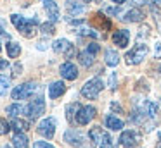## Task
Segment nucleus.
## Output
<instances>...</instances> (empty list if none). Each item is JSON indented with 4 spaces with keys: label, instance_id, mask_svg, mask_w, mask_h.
<instances>
[{
    "label": "nucleus",
    "instance_id": "nucleus-1",
    "mask_svg": "<svg viewBox=\"0 0 161 148\" xmlns=\"http://www.w3.org/2000/svg\"><path fill=\"white\" fill-rule=\"evenodd\" d=\"M11 21L16 26V29H18L23 36L31 38L33 34H35V28H36V24H38V19H36V17L28 19V17H23V16H19V14H12Z\"/></svg>",
    "mask_w": 161,
    "mask_h": 148
},
{
    "label": "nucleus",
    "instance_id": "nucleus-2",
    "mask_svg": "<svg viewBox=\"0 0 161 148\" xmlns=\"http://www.w3.org/2000/svg\"><path fill=\"white\" fill-rule=\"evenodd\" d=\"M102 88H104V81H102L101 78H94L81 86V95L88 100H94L99 96V93L102 91Z\"/></svg>",
    "mask_w": 161,
    "mask_h": 148
},
{
    "label": "nucleus",
    "instance_id": "nucleus-3",
    "mask_svg": "<svg viewBox=\"0 0 161 148\" xmlns=\"http://www.w3.org/2000/svg\"><path fill=\"white\" fill-rule=\"evenodd\" d=\"M36 91H38V84L30 81V83H25V84L16 86L11 95H12V100H26L30 96H33V93H36Z\"/></svg>",
    "mask_w": 161,
    "mask_h": 148
},
{
    "label": "nucleus",
    "instance_id": "nucleus-4",
    "mask_svg": "<svg viewBox=\"0 0 161 148\" xmlns=\"http://www.w3.org/2000/svg\"><path fill=\"white\" fill-rule=\"evenodd\" d=\"M146 55H147V45H144V43H137L135 47H133L132 50H130L128 54L125 55L126 64H128V65L140 64V62H142L144 59H146Z\"/></svg>",
    "mask_w": 161,
    "mask_h": 148
},
{
    "label": "nucleus",
    "instance_id": "nucleus-5",
    "mask_svg": "<svg viewBox=\"0 0 161 148\" xmlns=\"http://www.w3.org/2000/svg\"><path fill=\"white\" fill-rule=\"evenodd\" d=\"M95 114H97L95 107H92V105H83V107H80V109H78L76 115H75V120H76L80 126H87V124L95 117Z\"/></svg>",
    "mask_w": 161,
    "mask_h": 148
},
{
    "label": "nucleus",
    "instance_id": "nucleus-6",
    "mask_svg": "<svg viewBox=\"0 0 161 148\" xmlns=\"http://www.w3.org/2000/svg\"><path fill=\"white\" fill-rule=\"evenodd\" d=\"M43 112H45V102H43L42 96L31 100V102L26 105V114H28L30 119H36V117H40Z\"/></svg>",
    "mask_w": 161,
    "mask_h": 148
},
{
    "label": "nucleus",
    "instance_id": "nucleus-7",
    "mask_svg": "<svg viewBox=\"0 0 161 148\" xmlns=\"http://www.w3.org/2000/svg\"><path fill=\"white\" fill-rule=\"evenodd\" d=\"M36 131H38V134H42L43 138L50 140V138H54V134H56V120H54L52 117H47V119L40 120V124L36 126Z\"/></svg>",
    "mask_w": 161,
    "mask_h": 148
},
{
    "label": "nucleus",
    "instance_id": "nucleus-8",
    "mask_svg": "<svg viewBox=\"0 0 161 148\" xmlns=\"http://www.w3.org/2000/svg\"><path fill=\"white\" fill-rule=\"evenodd\" d=\"M64 141L71 146H78V148H85V136L83 133H80L78 129H68L64 133Z\"/></svg>",
    "mask_w": 161,
    "mask_h": 148
},
{
    "label": "nucleus",
    "instance_id": "nucleus-9",
    "mask_svg": "<svg viewBox=\"0 0 161 148\" xmlns=\"http://www.w3.org/2000/svg\"><path fill=\"white\" fill-rule=\"evenodd\" d=\"M139 141H140V134L137 133V131H133V129H126V131H123L121 136H119V143H121L123 146H126V148L135 146V145L139 143Z\"/></svg>",
    "mask_w": 161,
    "mask_h": 148
},
{
    "label": "nucleus",
    "instance_id": "nucleus-10",
    "mask_svg": "<svg viewBox=\"0 0 161 148\" xmlns=\"http://www.w3.org/2000/svg\"><path fill=\"white\" fill-rule=\"evenodd\" d=\"M43 3V9L47 12V17H49L50 23H56V21L61 19V12H59V7L54 0H42Z\"/></svg>",
    "mask_w": 161,
    "mask_h": 148
},
{
    "label": "nucleus",
    "instance_id": "nucleus-11",
    "mask_svg": "<svg viewBox=\"0 0 161 148\" xmlns=\"http://www.w3.org/2000/svg\"><path fill=\"white\" fill-rule=\"evenodd\" d=\"M52 48H54V52H57V54H64L66 57H71V55H73V45H71L68 40H64V38L54 41Z\"/></svg>",
    "mask_w": 161,
    "mask_h": 148
},
{
    "label": "nucleus",
    "instance_id": "nucleus-12",
    "mask_svg": "<svg viewBox=\"0 0 161 148\" xmlns=\"http://www.w3.org/2000/svg\"><path fill=\"white\" fill-rule=\"evenodd\" d=\"M59 72H61V76H63L64 79H68V81H73V79L78 78V69H76V65H75L73 62H64V64L59 67Z\"/></svg>",
    "mask_w": 161,
    "mask_h": 148
},
{
    "label": "nucleus",
    "instance_id": "nucleus-13",
    "mask_svg": "<svg viewBox=\"0 0 161 148\" xmlns=\"http://www.w3.org/2000/svg\"><path fill=\"white\" fill-rule=\"evenodd\" d=\"M113 43H114L116 47H119V48L128 47V43H130V31L128 29L116 31V33L113 34Z\"/></svg>",
    "mask_w": 161,
    "mask_h": 148
},
{
    "label": "nucleus",
    "instance_id": "nucleus-14",
    "mask_svg": "<svg viewBox=\"0 0 161 148\" xmlns=\"http://www.w3.org/2000/svg\"><path fill=\"white\" fill-rule=\"evenodd\" d=\"M66 9L69 16H80L87 10L85 3H81V0H66Z\"/></svg>",
    "mask_w": 161,
    "mask_h": 148
},
{
    "label": "nucleus",
    "instance_id": "nucleus-15",
    "mask_svg": "<svg viewBox=\"0 0 161 148\" xmlns=\"http://www.w3.org/2000/svg\"><path fill=\"white\" fill-rule=\"evenodd\" d=\"M144 17H146V16H144V12L140 9H130L128 12L121 14V17H119V19L125 21V23H140Z\"/></svg>",
    "mask_w": 161,
    "mask_h": 148
},
{
    "label": "nucleus",
    "instance_id": "nucleus-16",
    "mask_svg": "<svg viewBox=\"0 0 161 148\" xmlns=\"http://www.w3.org/2000/svg\"><path fill=\"white\" fill-rule=\"evenodd\" d=\"M104 122H106V127H109V129H113V131H119V129H123V120L119 119V117H116L114 114H108V115L104 117Z\"/></svg>",
    "mask_w": 161,
    "mask_h": 148
},
{
    "label": "nucleus",
    "instance_id": "nucleus-17",
    "mask_svg": "<svg viewBox=\"0 0 161 148\" xmlns=\"http://www.w3.org/2000/svg\"><path fill=\"white\" fill-rule=\"evenodd\" d=\"M140 112H142L147 119H154L156 114H158V105L154 102H151V100H146V102L142 103V107H140Z\"/></svg>",
    "mask_w": 161,
    "mask_h": 148
},
{
    "label": "nucleus",
    "instance_id": "nucleus-18",
    "mask_svg": "<svg viewBox=\"0 0 161 148\" xmlns=\"http://www.w3.org/2000/svg\"><path fill=\"white\" fill-rule=\"evenodd\" d=\"M64 91H66V84H64L63 81H56L49 86V96L50 98H59Z\"/></svg>",
    "mask_w": 161,
    "mask_h": 148
},
{
    "label": "nucleus",
    "instance_id": "nucleus-19",
    "mask_svg": "<svg viewBox=\"0 0 161 148\" xmlns=\"http://www.w3.org/2000/svg\"><path fill=\"white\" fill-rule=\"evenodd\" d=\"M104 133H106V131L102 129V127H99V126H95V127H92V129H90L88 136H90V141H92V148H94L95 145H101L102 138H104Z\"/></svg>",
    "mask_w": 161,
    "mask_h": 148
},
{
    "label": "nucleus",
    "instance_id": "nucleus-20",
    "mask_svg": "<svg viewBox=\"0 0 161 148\" xmlns=\"http://www.w3.org/2000/svg\"><path fill=\"white\" fill-rule=\"evenodd\" d=\"M104 62H106L108 65H111V67L118 65V62H119L118 52L113 50V48H106V52H104Z\"/></svg>",
    "mask_w": 161,
    "mask_h": 148
},
{
    "label": "nucleus",
    "instance_id": "nucleus-21",
    "mask_svg": "<svg viewBox=\"0 0 161 148\" xmlns=\"http://www.w3.org/2000/svg\"><path fill=\"white\" fill-rule=\"evenodd\" d=\"M30 143L28 136L23 133H16L14 136H12V145H14V148H26Z\"/></svg>",
    "mask_w": 161,
    "mask_h": 148
},
{
    "label": "nucleus",
    "instance_id": "nucleus-22",
    "mask_svg": "<svg viewBox=\"0 0 161 148\" xmlns=\"http://www.w3.org/2000/svg\"><path fill=\"white\" fill-rule=\"evenodd\" d=\"M7 114L12 117V119H18L21 114H26V107L19 105V103H12V105L7 107Z\"/></svg>",
    "mask_w": 161,
    "mask_h": 148
},
{
    "label": "nucleus",
    "instance_id": "nucleus-23",
    "mask_svg": "<svg viewBox=\"0 0 161 148\" xmlns=\"http://www.w3.org/2000/svg\"><path fill=\"white\" fill-rule=\"evenodd\" d=\"M78 60H80V64L83 65V67H90L92 64H94V55L90 54V52L83 50L78 54Z\"/></svg>",
    "mask_w": 161,
    "mask_h": 148
},
{
    "label": "nucleus",
    "instance_id": "nucleus-24",
    "mask_svg": "<svg viewBox=\"0 0 161 148\" xmlns=\"http://www.w3.org/2000/svg\"><path fill=\"white\" fill-rule=\"evenodd\" d=\"M11 126H12V129H14L16 133H23V131L30 129V122L28 120H23V119H12Z\"/></svg>",
    "mask_w": 161,
    "mask_h": 148
},
{
    "label": "nucleus",
    "instance_id": "nucleus-25",
    "mask_svg": "<svg viewBox=\"0 0 161 148\" xmlns=\"http://www.w3.org/2000/svg\"><path fill=\"white\" fill-rule=\"evenodd\" d=\"M19 54H21V47H19V43H16V41H9L7 43V55L11 59H16L19 57Z\"/></svg>",
    "mask_w": 161,
    "mask_h": 148
},
{
    "label": "nucleus",
    "instance_id": "nucleus-26",
    "mask_svg": "<svg viewBox=\"0 0 161 148\" xmlns=\"http://www.w3.org/2000/svg\"><path fill=\"white\" fill-rule=\"evenodd\" d=\"M9 86H11V78L0 74V95H5L9 91Z\"/></svg>",
    "mask_w": 161,
    "mask_h": 148
},
{
    "label": "nucleus",
    "instance_id": "nucleus-27",
    "mask_svg": "<svg viewBox=\"0 0 161 148\" xmlns=\"http://www.w3.org/2000/svg\"><path fill=\"white\" fill-rule=\"evenodd\" d=\"M94 21H95V23L99 21V28H101V29H109V28H111V21L106 19V17L102 16V12H99L97 16H95Z\"/></svg>",
    "mask_w": 161,
    "mask_h": 148
},
{
    "label": "nucleus",
    "instance_id": "nucleus-28",
    "mask_svg": "<svg viewBox=\"0 0 161 148\" xmlns=\"http://www.w3.org/2000/svg\"><path fill=\"white\" fill-rule=\"evenodd\" d=\"M151 14L154 16V21H156V24H158V29H159V33H161V9L156 7V5H151Z\"/></svg>",
    "mask_w": 161,
    "mask_h": 148
},
{
    "label": "nucleus",
    "instance_id": "nucleus-29",
    "mask_svg": "<svg viewBox=\"0 0 161 148\" xmlns=\"http://www.w3.org/2000/svg\"><path fill=\"white\" fill-rule=\"evenodd\" d=\"M40 29H42V33L43 34H52V33H56V28H54V23H45V24H42L40 26Z\"/></svg>",
    "mask_w": 161,
    "mask_h": 148
},
{
    "label": "nucleus",
    "instance_id": "nucleus-30",
    "mask_svg": "<svg viewBox=\"0 0 161 148\" xmlns=\"http://www.w3.org/2000/svg\"><path fill=\"white\" fill-rule=\"evenodd\" d=\"M99 148H113V138L109 136L108 133H104V138H102L101 145H99Z\"/></svg>",
    "mask_w": 161,
    "mask_h": 148
},
{
    "label": "nucleus",
    "instance_id": "nucleus-31",
    "mask_svg": "<svg viewBox=\"0 0 161 148\" xmlns=\"http://www.w3.org/2000/svg\"><path fill=\"white\" fill-rule=\"evenodd\" d=\"M78 109H80V105H78V103H71V105H68V109H66L68 120H73V114H76Z\"/></svg>",
    "mask_w": 161,
    "mask_h": 148
},
{
    "label": "nucleus",
    "instance_id": "nucleus-32",
    "mask_svg": "<svg viewBox=\"0 0 161 148\" xmlns=\"http://www.w3.org/2000/svg\"><path fill=\"white\" fill-rule=\"evenodd\" d=\"M9 129H11V124H9L5 119H2V117H0V136L7 134V133H9Z\"/></svg>",
    "mask_w": 161,
    "mask_h": 148
},
{
    "label": "nucleus",
    "instance_id": "nucleus-33",
    "mask_svg": "<svg viewBox=\"0 0 161 148\" xmlns=\"http://www.w3.org/2000/svg\"><path fill=\"white\" fill-rule=\"evenodd\" d=\"M78 34H83V36H92V38H97L99 33L94 29H87V28H81V29H78Z\"/></svg>",
    "mask_w": 161,
    "mask_h": 148
},
{
    "label": "nucleus",
    "instance_id": "nucleus-34",
    "mask_svg": "<svg viewBox=\"0 0 161 148\" xmlns=\"http://www.w3.org/2000/svg\"><path fill=\"white\" fill-rule=\"evenodd\" d=\"M99 50H101V47H99V45L95 43V41H92V43H88V47H87V52H90L92 55H95Z\"/></svg>",
    "mask_w": 161,
    "mask_h": 148
},
{
    "label": "nucleus",
    "instance_id": "nucleus-35",
    "mask_svg": "<svg viewBox=\"0 0 161 148\" xmlns=\"http://www.w3.org/2000/svg\"><path fill=\"white\" fill-rule=\"evenodd\" d=\"M33 148H54V146L50 143H47V141H35Z\"/></svg>",
    "mask_w": 161,
    "mask_h": 148
},
{
    "label": "nucleus",
    "instance_id": "nucleus-36",
    "mask_svg": "<svg viewBox=\"0 0 161 148\" xmlns=\"http://www.w3.org/2000/svg\"><path fill=\"white\" fill-rule=\"evenodd\" d=\"M0 36H4V38H9V33L5 31V23L2 19H0Z\"/></svg>",
    "mask_w": 161,
    "mask_h": 148
},
{
    "label": "nucleus",
    "instance_id": "nucleus-37",
    "mask_svg": "<svg viewBox=\"0 0 161 148\" xmlns=\"http://www.w3.org/2000/svg\"><path fill=\"white\" fill-rule=\"evenodd\" d=\"M109 86H111V89L116 88V74H111V78H109Z\"/></svg>",
    "mask_w": 161,
    "mask_h": 148
},
{
    "label": "nucleus",
    "instance_id": "nucleus-38",
    "mask_svg": "<svg viewBox=\"0 0 161 148\" xmlns=\"http://www.w3.org/2000/svg\"><path fill=\"white\" fill-rule=\"evenodd\" d=\"M9 67V62L7 60H0V69H7Z\"/></svg>",
    "mask_w": 161,
    "mask_h": 148
},
{
    "label": "nucleus",
    "instance_id": "nucleus-39",
    "mask_svg": "<svg viewBox=\"0 0 161 148\" xmlns=\"http://www.w3.org/2000/svg\"><path fill=\"white\" fill-rule=\"evenodd\" d=\"M111 109L113 110H119V112H121V105H118V103H114V102L111 103Z\"/></svg>",
    "mask_w": 161,
    "mask_h": 148
},
{
    "label": "nucleus",
    "instance_id": "nucleus-40",
    "mask_svg": "<svg viewBox=\"0 0 161 148\" xmlns=\"http://www.w3.org/2000/svg\"><path fill=\"white\" fill-rule=\"evenodd\" d=\"M159 54H161V43H158L156 45V55L159 57Z\"/></svg>",
    "mask_w": 161,
    "mask_h": 148
},
{
    "label": "nucleus",
    "instance_id": "nucleus-41",
    "mask_svg": "<svg viewBox=\"0 0 161 148\" xmlns=\"http://www.w3.org/2000/svg\"><path fill=\"white\" fill-rule=\"evenodd\" d=\"M83 2H87V3H99V2H102V0H83Z\"/></svg>",
    "mask_w": 161,
    "mask_h": 148
},
{
    "label": "nucleus",
    "instance_id": "nucleus-42",
    "mask_svg": "<svg viewBox=\"0 0 161 148\" xmlns=\"http://www.w3.org/2000/svg\"><path fill=\"white\" fill-rule=\"evenodd\" d=\"M113 2H114V3H116V5H121V3H125V2H126V0H113Z\"/></svg>",
    "mask_w": 161,
    "mask_h": 148
},
{
    "label": "nucleus",
    "instance_id": "nucleus-43",
    "mask_svg": "<svg viewBox=\"0 0 161 148\" xmlns=\"http://www.w3.org/2000/svg\"><path fill=\"white\" fill-rule=\"evenodd\" d=\"M133 2H137V5H142L144 0H132V3H133Z\"/></svg>",
    "mask_w": 161,
    "mask_h": 148
},
{
    "label": "nucleus",
    "instance_id": "nucleus-44",
    "mask_svg": "<svg viewBox=\"0 0 161 148\" xmlns=\"http://www.w3.org/2000/svg\"><path fill=\"white\" fill-rule=\"evenodd\" d=\"M151 2V5H154V3H158V2H161V0H149Z\"/></svg>",
    "mask_w": 161,
    "mask_h": 148
},
{
    "label": "nucleus",
    "instance_id": "nucleus-45",
    "mask_svg": "<svg viewBox=\"0 0 161 148\" xmlns=\"http://www.w3.org/2000/svg\"><path fill=\"white\" fill-rule=\"evenodd\" d=\"M0 148H11V146H9V145H2Z\"/></svg>",
    "mask_w": 161,
    "mask_h": 148
},
{
    "label": "nucleus",
    "instance_id": "nucleus-46",
    "mask_svg": "<svg viewBox=\"0 0 161 148\" xmlns=\"http://www.w3.org/2000/svg\"><path fill=\"white\" fill-rule=\"evenodd\" d=\"M0 50H2V47H0Z\"/></svg>",
    "mask_w": 161,
    "mask_h": 148
},
{
    "label": "nucleus",
    "instance_id": "nucleus-47",
    "mask_svg": "<svg viewBox=\"0 0 161 148\" xmlns=\"http://www.w3.org/2000/svg\"><path fill=\"white\" fill-rule=\"evenodd\" d=\"M159 71H161V67H159Z\"/></svg>",
    "mask_w": 161,
    "mask_h": 148
}]
</instances>
